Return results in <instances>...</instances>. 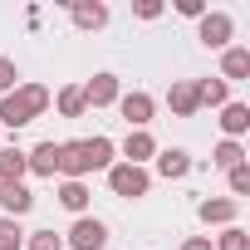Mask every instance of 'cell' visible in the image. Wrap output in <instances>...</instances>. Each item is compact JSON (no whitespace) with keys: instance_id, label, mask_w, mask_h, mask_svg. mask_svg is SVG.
Listing matches in <instances>:
<instances>
[{"instance_id":"obj_3","label":"cell","mask_w":250,"mask_h":250,"mask_svg":"<svg viewBox=\"0 0 250 250\" xmlns=\"http://www.w3.org/2000/svg\"><path fill=\"white\" fill-rule=\"evenodd\" d=\"M196 40H201L206 49H230V40H235V20H230L226 10H206V15H201Z\"/></svg>"},{"instance_id":"obj_17","label":"cell","mask_w":250,"mask_h":250,"mask_svg":"<svg viewBox=\"0 0 250 250\" xmlns=\"http://www.w3.org/2000/svg\"><path fill=\"white\" fill-rule=\"evenodd\" d=\"M54 108H59V118H83V108H88V103H83V88H79V83H64V88L54 93Z\"/></svg>"},{"instance_id":"obj_12","label":"cell","mask_w":250,"mask_h":250,"mask_svg":"<svg viewBox=\"0 0 250 250\" xmlns=\"http://www.w3.org/2000/svg\"><path fill=\"white\" fill-rule=\"evenodd\" d=\"M245 74H250V49H240V44L221 49V79L226 83H240Z\"/></svg>"},{"instance_id":"obj_9","label":"cell","mask_w":250,"mask_h":250,"mask_svg":"<svg viewBox=\"0 0 250 250\" xmlns=\"http://www.w3.org/2000/svg\"><path fill=\"white\" fill-rule=\"evenodd\" d=\"M25 167H30L35 177H54V172H59V143H35V147L25 152Z\"/></svg>"},{"instance_id":"obj_5","label":"cell","mask_w":250,"mask_h":250,"mask_svg":"<svg viewBox=\"0 0 250 250\" xmlns=\"http://www.w3.org/2000/svg\"><path fill=\"white\" fill-rule=\"evenodd\" d=\"M64 245H74V250H103V245H108V226H103L98 216H79L74 230L64 235Z\"/></svg>"},{"instance_id":"obj_7","label":"cell","mask_w":250,"mask_h":250,"mask_svg":"<svg viewBox=\"0 0 250 250\" xmlns=\"http://www.w3.org/2000/svg\"><path fill=\"white\" fill-rule=\"evenodd\" d=\"M167 108H172L177 118H196V113H201V98H196V79H177V83L167 88Z\"/></svg>"},{"instance_id":"obj_20","label":"cell","mask_w":250,"mask_h":250,"mask_svg":"<svg viewBox=\"0 0 250 250\" xmlns=\"http://www.w3.org/2000/svg\"><path fill=\"white\" fill-rule=\"evenodd\" d=\"M211 162H216L221 172H230V167H240V162H245V147H240V143H230V138H221V143H216V152H211Z\"/></svg>"},{"instance_id":"obj_18","label":"cell","mask_w":250,"mask_h":250,"mask_svg":"<svg viewBox=\"0 0 250 250\" xmlns=\"http://www.w3.org/2000/svg\"><path fill=\"white\" fill-rule=\"evenodd\" d=\"M59 206L74 211V216H83V211H88V187H83V182H64V187H59Z\"/></svg>"},{"instance_id":"obj_25","label":"cell","mask_w":250,"mask_h":250,"mask_svg":"<svg viewBox=\"0 0 250 250\" xmlns=\"http://www.w3.org/2000/svg\"><path fill=\"white\" fill-rule=\"evenodd\" d=\"M226 182H230V191H235V196H245V191H250V162L230 167V172H226Z\"/></svg>"},{"instance_id":"obj_6","label":"cell","mask_w":250,"mask_h":250,"mask_svg":"<svg viewBox=\"0 0 250 250\" xmlns=\"http://www.w3.org/2000/svg\"><path fill=\"white\" fill-rule=\"evenodd\" d=\"M83 88V103L88 108H108V103H118L123 98V88H118V74H93L88 83H79Z\"/></svg>"},{"instance_id":"obj_21","label":"cell","mask_w":250,"mask_h":250,"mask_svg":"<svg viewBox=\"0 0 250 250\" xmlns=\"http://www.w3.org/2000/svg\"><path fill=\"white\" fill-rule=\"evenodd\" d=\"M211 250H250V235H245L240 226H226V230L211 240Z\"/></svg>"},{"instance_id":"obj_23","label":"cell","mask_w":250,"mask_h":250,"mask_svg":"<svg viewBox=\"0 0 250 250\" xmlns=\"http://www.w3.org/2000/svg\"><path fill=\"white\" fill-rule=\"evenodd\" d=\"M20 88V69H15V59H5V54H0V98H5V93H15Z\"/></svg>"},{"instance_id":"obj_28","label":"cell","mask_w":250,"mask_h":250,"mask_svg":"<svg viewBox=\"0 0 250 250\" xmlns=\"http://www.w3.org/2000/svg\"><path fill=\"white\" fill-rule=\"evenodd\" d=\"M182 250H211V235H191V240H182Z\"/></svg>"},{"instance_id":"obj_22","label":"cell","mask_w":250,"mask_h":250,"mask_svg":"<svg viewBox=\"0 0 250 250\" xmlns=\"http://www.w3.org/2000/svg\"><path fill=\"white\" fill-rule=\"evenodd\" d=\"M0 250H25V230H20V221H0Z\"/></svg>"},{"instance_id":"obj_1","label":"cell","mask_w":250,"mask_h":250,"mask_svg":"<svg viewBox=\"0 0 250 250\" xmlns=\"http://www.w3.org/2000/svg\"><path fill=\"white\" fill-rule=\"evenodd\" d=\"M49 103H54V93L44 83H20L15 93L0 98V128H25V123H35Z\"/></svg>"},{"instance_id":"obj_26","label":"cell","mask_w":250,"mask_h":250,"mask_svg":"<svg viewBox=\"0 0 250 250\" xmlns=\"http://www.w3.org/2000/svg\"><path fill=\"white\" fill-rule=\"evenodd\" d=\"M177 15H187V20H201V15H206V5H201V0H177Z\"/></svg>"},{"instance_id":"obj_11","label":"cell","mask_w":250,"mask_h":250,"mask_svg":"<svg viewBox=\"0 0 250 250\" xmlns=\"http://www.w3.org/2000/svg\"><path fill=\"white\" fill-rule=\"evenodd\" d=\"M69 15H74L79 30H103V25H108V5H98V0H74Z\"/></svg>"},{"instance_id":"obj_19","label":"cell","mask_w":250,"mask_h":250,"mask_svg":"<svg viewBox=\"0 0 250 250\" xmlns=\"http://www.w3.org/2000/svg\"><path fill=\"white\" fill-rule=\"evenodd\" d=\"M30 167H25V152L20 147H0V182H20Z\"/></svg>"},{"instance_id":"obj_2","label":"cell","mask_w":250,"mask_h":250,"mask_svg":"<svg viewBox=\"0 0 250 250\" xmlns=\"http://www.w3.org/2000/svg\"><path fill=\"white\" fill-rule=\"evenodd\" d=\"M108 187H113V196H128V201H138V196H147L152 177H147V167L113 162V167H108Z\"/></svg>"},{"instance_id":"obj_24","label":"cell","mask_w":250,"mask_h":250,"mask_svg":"<svg viewBox=\"0 0 250 250\" xmlns=\"http://www.w3.org/2000/svg\"><path fill=\"white\" fill-rule=\"evenodd\" d=\"M25 250H64V235H54V230H35V235L25 240Z\"/></svg>"},{"instance_id":"obj_15","label":"cell","mask_w":250,"mask_h":250,"mask_svg":"<svg viewBox=\"0 0 250 250\" xmlns=\"http://www.w3.org/2000/svg\"><path fill=\"white\" fill-rule=\"evenodd\" d=\"M147 157H157V143H152V133H128V143H123V162L143 167Z\"/></svg>"},{"instance_id":"obj_16","label":"cell","mask_w":250,"mask_h":250,"mask_svg":"<svg viewBox=\"0 0 250 250\" xmlns=\"http://www.w3.org/2000/svg\"><path fill=\"white\" fill-rule=\"evenodd\" d=\"M196 98H201V108H226L230 103V83L226 79H196Z\"/></svg>"},{"instance_id":"obj_27","label":"cell","mask_w":250,"mask_h":250,"mask_svg":"<svg viewBox=\"0 0 250 250\" xmlns=\"http://www.w3.org/2000/svg\"><path fill=\"white\" fill-rule=\"evenodd\" d=\"M157 15H162L157 0H143V5H138V20H157Z\"/></svg>"},{"instance_id":"obj_14","label":"cell","mask_w":250,"mask_h":250,"mask_svg":"<svg viewBox=\"0 0 250 250\" xmlns=\"http://www.w3.org/2000/svg\"><path fill=\"white\" fill-rule=\"evenodd\" d=\"M157 172H162L167 182H182V177L191 172V152H182V147H167V152H157Z\"/></svg>"},{"instance_id":"obj_10","label":"cell","mask_w":250,"mask_h":250,"mask_svg":"<svg viewBox=\"0 0 250 250\" xmlns=\"http://www.w3.org/2000/svg\"><path fill=\"white\" fill-rule=\"evenodd\" d=\"M235 211H240V206H235L230 196H206V201L196 206V216H201L206 226H235Z\"/></svg>"},{"instance_id":"obj_8","label":"cell","mask_w":250,"mask_h":250,"mask_svg":"<svg viewBox=\"0 0 250 250\" xmlns=\"http://www.w3.org/2000/svg\"><path fill=\"white\" fill-rule=\"evenodd\" d=\"M0 206L10 211V221H20V216L35 206V191H30L25 182H0Z\"/></svg>"},{"instance_id":"obj_13","label":"cell","mask_w":250,"mask_h":250,"mask_svg":"<svg viewBox=\"0 0 250 250\" xmlns=\"http://www.w3.org/2000/svg\"><path fill=\"white\" fill-rule=\"evenodd\" d=\"M221 133H226L230 143H240V133H250V108H245V103H226V108H221Z\"/></svg>"},{"instance_id":"obj_4","label":"cell","mask_w":250,"mask_h":250,"mask_svg":"<svg viewBox=\"0 0 250 250\" xmlns=\"http://www.w3.org/2000/svg\"><path fill=\"white\" fill-rule=\"evenodd\" d=\"M118 113L128 118V128H133V133H147V123H152L157 103H152V93L133 88V93H123V98H118Z\"/></svg>"}]
</instances>
